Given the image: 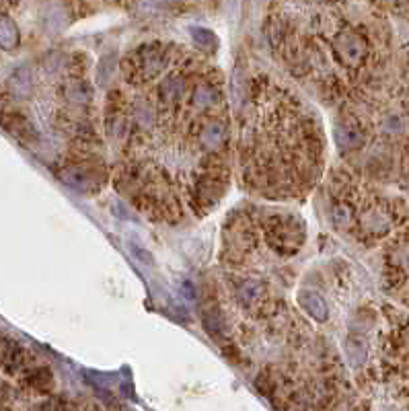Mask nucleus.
Wrapping results in <instances>:
<instances>
[{
    "instance_id": "1",
    "label": "nucleus",
    "mask_w": 409,
    "mask_h": 411,
    "mask_svg": "<svg viewBox=\"0 0 409 411\" xmlns=\"http://www.w3.org/2000/svg\"><path fill=\"white\" fill-rule=\"evenodd\" d=\"M165 68H167V51H163L161 46H144L132 56L128 72L134 81L146 83L163 74Z\"/></svg>"
},
{
    "instance_id": "2",
    "label": "nucleus",
    "mask_w": 409,
    "mask_h": 411,
    "mask_svg": "<svg viewBox=\"0 0 409 411\" xmlns=\"http://www.w3.org/2000/svg\"><path fill=\"white\" fill-rule=\"evenodd\" d=\"M268 241L280 253H294L305 241V227L294 218H275L268 229Z\"/></svg>"
},
{
    "instance_id": "3",
    "label": "nucleus",
    "mask_w": 409,
    "mask_h": 411,
    "mask_svg": "<svg viewBox=\"0 0 409 411\" xmlns=\"http://www.w3.org/2000/svg\"><path fill=\"white\" fill-rule=\"evenodd\" d=\"M333 51H335L337 60L344 66L356 68V66L362 64V60L366 58L368 46H366V40L360 33H356V31H342L335 38V42H333Z\"/></svg>"
},
{
    "instance_id": "4",
    "label": "nucleus",
    "mask_w": 409,
    "mask_h": 411,
    "mask_svg": "<svg viewBox=\"0 0 409 411\" xmlns=\"http://www.w3.org/2000/svg\"><path fill=\"white\" fill-rule=\"evenodd\" d=\"M187 85L182 74H169L161 85H159V99L163 105H177L185 97Z\"/></svg>"
},
{
    "instance_id": "5",
    "label": "nucleus",
    "mask_w": 409,
    "mask_h": 411,
    "mask_svg": "<svg viewBox=\"0 0 409 411\" xmlns=\"http://www.w3.org/2000/svg\"><path fill=\"white\" fill-rule=\"evenodd\" d=\"M200 144L206 148V150H218L223 144H225V138H227V128L223 122L218 120H210L204 124V128L200 130Z\"/></svg>"
},
{
    "instance_id": "6",
    "label": "nucleus",
    "mask_w": 409,
    "mask_h": 411,
    "mask_svg": "<svg viewBox=\"0 0 409 411\" xmlns=\"http://www.w3.org/2000/svg\"><path fill=\"white\" fill-rule=\"evenodd\" d=\"M335 142L342 150H358L364 144V134L360 128L352 126V124H342L335 128Z\"/></svg>"
},
{
    "instance_id": "7",
    "label": "nucleus",
    "mask_w": 409,
    "mask_h": 411,
    "mask_svg": "<svg viewBox=\"0 0 409 411\" xmlns=\"http://www.w3.org/2000/svg\"><path fill=\"white\" fill-rule=\"evenodd\" d=\"M21 44V31L8 15H0V49L13 51Z\"/></svg>"
},
{
    "instance_id": "8",
    "label": "nucleus",
    "mask_w": 409,
    "mask_h": 411,
    "mask_svg": "<svg viewBox=\"0 0 409 411\" xmlns=\"http://www.w3.org/2000/svg\"><path fill=\"white\" fill-rule=\"evenodd\" d=\"M0 124H2V126L13 134V136L23 138V140L35 136L33 126H31L23 115H15V113H0Z\"/></svg>"
},
{
    "instance_id": "9",
    "label": "nucleus",
    "mask_w": 409,
    "mask_h": 411,
    "mask_svg": "<svg viewBox=\"0 0 409 411\" xmlns=\"http://www.w3.org/2000/svg\"><path fill=\"white\" fill-rule=\"evenodd\" d=\"M300 305H303V309H305L315 321H325L327 319V315H329L327 303L323 300L321 294L313 292V290L300 292Z\"/></svg>"
},
{
    "instance_id": "10",
    "label": "nucleus",
    "mask_w": 409,
    "mask_h": 411,
    "mask_svg": "<svg viewBox=\"0 0 409 411\" xmlns=\"http://www.w3.org/2000/svg\"><path fill=\"white\" fill-rule=\"evenodd\" d=\"M62 182L74 189H87L93 185L91 173L83 167V165H72V167H66L62 173H60Z\"/></svg>"
},
{
    "instance_id": "11",
    "label": "nucleus",
    "mask_w": 409,
    "mask_h": 411,
    "mask_svg": "<svg viewBox=\"0 0 409 411\" xmlns=\"http://www.w3.org/2000/svg\"><path fill=\"white\" fill-rule=\"evenodd\" d=\"M223 193V182L218 177H210L206 175L204 179H200L198 187H195V198L198 202H216Z\"/></svg>"
},
{
    "instance_id": "12",
    "label": "nucleus",
    "mask_w": 409,
    "mask_h": 411,
    "mask_svg": "<svg viewBox=\"0 0 409 411\" xmlns=\"http://www.w3.org/2000/svg\"><path fill=\"white\" fill-rule=\"evenodd\" d=\"M218 101V91L214 89V85L208 83H200L195 85V89L191 91V105L195 109H208L210 105H214Z\"/></svg>"
},
{
    "instance_id": "13",
    "label": "nucleus",
    "mask_w": 409,
    "mask_h": 411,
    "mask_svg": "<svg viewBox=\"0 0 409 411\" xmlns=\"http://www.w3.org/2000/svg\"><path fill=\"white\" fill-rule=\"evenodd\" d=\"M262 292H264V288H262V284H257L255 280H245V282L239 284V288H236V296H239V300H241L245 307L257 305V300L262 298Z\"/></svg>"
},
{
    "instance_id": "14",
    "label": "nucleus",
    "mask_w": 409,
    "mask_h": 411,
    "mask_svg": "<svg viewBox=\"0 0 409 411\" xmlns=\"http://www.w3.org/2000/svg\"><path fill=\"white\" fill-rule=\"evenodd\" d=\"M360 223H362L364 230L370 232V234H385V232L389 230V220H387V216H385L383 212H378V210L366 212L362 218H360Z\"/></svg>"
},
{
    "instance_id": "15",
    "label": "nucleus",
    "mask_w": 409,
    "mask_h": 411,
    "mask_svg": "<svg viewBox=\"0 0 409 411\" xmlns=\"http://www.w3.org/2000/svg\"><path fill=\"white\" fill-rule=\"evenodd\" d=\"M0 360H2V366H4L8 372H15V370H19V368L25 366V352H23V348L10 344V346H6V348L2 350V358H0Z\"/></svg>"
},
{
    "instance_id": "16",
    "label": "nucleus",
    "mask_w": 409,
    "mask_h": 411,
    "mask_svg": "<svg viewBox=\"0 0 409 411\" xmlns=\"http://www.w3.org/2000/svg\"><path fill=\"white\" fill-rule=\"evenodd\" d=\"M346 354H348V358H350V362L354 366H360L366 360V354H368V350H366V339H364L362 335H352L348 341H346Z\"/></svg>"
},
{
    "instance_id": "17",
    "label": "nucleus",
    "mask_w": 409,
    "mask_h": 411,
    "mask_svg": "<svg viewBox=\"0 0 409 411\" xmlns=\"http://www.w3.org/2000/svg\"><path fill=\"white\" fill-rule=\"evenodd\" d=\"M66 99L68 101H72V103H79V105H85V103H89L93 99V89L87 85V83H70L68 87H66Z\"/></svg>"
},
{
    "instance_id": "18",
    "label": "nucleus",
    "mask_w": 409,
    "mask_h": 411,
    "mask_svg": "<svg viewBox=\"0 0 409 411\" xmlns=\"http://www.w3.org/2000/svg\"><path fill=\"white\" fill-rule=\"evenodd\" d=\"M8 87L17 97H25L27 92L31 91V72L29 70H17L13 74V79L8 81Z\"/></svg>"
},
{
    "instance_id": "19",
    "label": "nucleus",
    "mask_w": 409,
    "mask_h": 411,
    "mask_svg": "<svg viewBox=\"0 0 409 411\" xmlns=\"http://www.w3.org/2000/svg\"><path fill=\"white\" fill-rule=\"evenodd\" d=\"M391 259H393V266H395V268H399V270H403L406 274H409V245H399V247H395Z\"/></svg>"
},
{
    "instance_id": "20",
    "label": "nucleus",
    "mask_w": 409,
    "mask_h": 411,
    "mask_svg": "<svg viewBox=\"0 0 409 411\" xmlns=\"http://www.w3.org/2000/svg\"><path fill=\"white\" fill-rule=\"evenodd\" d=\"M191 35H193V42H195L198 46L204 47V49H208V47L216 46V40H214L212 31H208V29H202V27H193V29H191Z\"/></svg>"
},
{
    "instance_id": "21",
    "label": "nucleus",
    "mask_w": 409,
    "mask_h": 411,
    "mask_svg": "<svg viewBox=\"0 0 409 411\" xmlns=\"http://www.w3.org/2000/svg\"><path fill=\"white\" fill-rule=\"evenodd\" d=\"M333 220H335V225L337 227H348L350 223H352V208L350 206H346V204H337L335 208H333Z\"/></svg>"
},
{
    "instance_id": "22",
    "label": "nucleus",
    "mask_w": 409,
    "mask_h": 411,
    "mask_svg": "<svg viewBox=\"0 0 409 411\" xmlns=\"http://www.w3.org/2000/svg\"><path fill=\"white\" fill-rule=\"evenodd\" d=\"M408 339H409V329H408Z\"/></svg>"
}]
</instances>
